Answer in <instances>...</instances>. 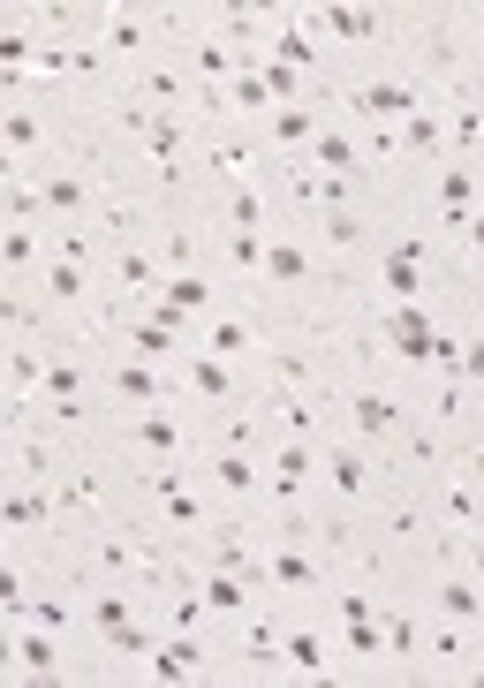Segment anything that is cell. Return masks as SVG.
Instances as JSON below:
<instances>
[{"mask_svg":"<svg viewBox=\"0 0 484 688\" xmlns=\"http://www.w3.org/2000/svg\"><path fill=\"white\" fill-rule=\"evenodd\" d=\"M348 106H356L363 121H409V114H416V106H424V99H416L409 84H363V91H356V99H348Z\"/></svg>","mask_w":484,"mask_h":688,"instance_id":"6da1fadb","label":"cell"},{"mask_svg":"<svg viewBox=\"0 0 484 688\" xmlns=\"http://www.w3.org/2000/svg\"><path fill=\"white\" fill-rule=\"evenodd\" d=\"M432 341H439V326H432L416 303H401V310H394V356H401V363H432Z\"/></svg>","mask_w":484,"mask_h":688,"instance_id":"7a4b0ae2","label":"cell"},{"mask_svg":"<svg viewBox=\"0 0 484 688\" xmlns=\"http://www.w3.org/2000/svg\"><path fill=\"white\" fill-rule=\"evenodd\" d=\"M129 356L137 363H167V356H182V333L159 326V318H144V326H129Z\"/></svg>","mask_w":484,"mask_h":688,"instance_id":"3957f363","label":"cell"},{"mask_svg":"<svg viewBox=\"0 0 484 688\" xmlns=\"http://www.w3.org/2000/svg\"><path fill=\"white\" fill-rule=\"evenodd\" d=\"M348 416H356L363 439H386V431L401 424V401L394 394H356V409H348Z\"/></svg>","mask_w":484,"mask_h":688,"instance_id":"277c9868","label":"cell"},{"mask_svg":"<svg viewBox=\"0 0 484 688\" xmlns=\"http://www.w3.org/2000/svg\"><path fill=\"white\" fill-rule=\"evenodd\" d=\"M16 666L23 673H61V643H53V628H38V620H31V636L16 643Z\"/></svg>","mask_w":484,"mask_h":688,"instance_id":"5b68a950","label":"cell"},{"mask_svg":"<svg viewBox=\"0 0 484 688\" xmlns=\"http://www.w3.org/2000/svg\"><path fill=\"white\" fill-rule=\"evenodd\" d=\"M152 673H159V681H190V673H205V651H197L190 636H174L167 651L152 658Z\"/></svg>","mask_w":484,"mask_h":688,"instance_id":"8992f818","label":"cell"},{"mask_svg":"<svg viewBox=\"0 0 484 688\" xmlns=\"http://www.w3.org/2000/svg\"><path fill=\"white\" fill-rule=\"evenodd\" d=\"M182 379H190L205 401H227V363L220 356H182Z\"/></svg>","mask_w":484,"mask_h":688,"instance_id":"52a82bcc","label":"cell"},{"mask_svg":"<svg viewBox=\"0 0 484 688\" xmlns=\"http://www.w3.org/2000/svg\"><path fill=\"white\" fill-rule=\"evenodd\" d=\"M273 61H280V69H311V61H318L311 31H303V23H280V38H273Z\"/></svg>","mask_w":484,"mask_h":688,"instance_id":"ba28073f","label":"cell"},{"mask_svg":"<svg viewBox=\"0 0 484 688\" xmlns=\"http://www.w3.org/2000/svg\"><path fill=\"white\" fill-rule=\"evenodd\" d=\"M129 431H137L144 454H174V447H182V424H174V416H137Z\"/></svg>","mask_w":484,"mask_h":688,"instance_id":"9c48e42d","label":"cell"},{"mask_svg":"<svg viewBox=\"0 0 484 688\" xmlns=\"http://www.w3.org/2000/svg\"><path fill=\"white\" fill-rule=\"evenodd\" d=\"M273 137L280 144H318V114H311V106H280V114H273Z\"/></svg>","mask_w":484,"mask_h":688,"instance_id":"30bf717a","label":"cell"},{"mask_svg":"<svg viewBox=\"0 0 484 688\" xmlns=\"http://www.w3.org/2000/svg\"><path fill=\"white\" fill-rule=\"evenodd\" d=\"M144 137H152L159 167H174V159H182V144H190V129H182V121H174V114H152V129H144Z\"/></svg>","mask_w":484,"mask_h":688,"instance_id":"8fae6325","label":"cell"},{"mask_svg":"<svg viewBox=\"0 0 484 688\" xmlns=\"http://www.w3.org/2000/svg\"><path fill=\"white\" fill-rule=\"evenodd\" d=\"M242 590H250V575H227V568H212V583H205V605H212V613H242Z\"/></svg>","mask_w":484,"mask_h":688,"instance_id":"7c38bea8","label":"cell"},{"mask_svg":"<svg viewBox=\"0 0 484 688\" xmlns=\"http://www.w3.org/2000/svg\"><path fill=\"white\" fill-rule=\"evenodd\" d=\"M212 568H227V575H250V583H258V560H250V545H242V537H212Z\"/></svg>","mask_w":484,"mask_h":688,"instance_id":"4fadbf2b","label":"cell"},{"mask_svg":"<svg viewBox=\"0 0 484 688\" xmlns=\"http://www.w3.org/2000/svg\"><path fill=\"white\" fill-rule=\"evenodd\" d=\"M333 492H341V499L371 492V462H363V454H333Z\"/></svg>","mask_w":484,"mask_h":688,"instance_id":"5bb4252c","label":"cell"},{"mask_svg":"<svg viewBox=\"0 0 484 688\" xmlns=\"http://www.w3.org/2000/svg\"><path fill=\"white\" fill-rule=\"evenodd\" d=\"M326 31L348 38V46H363V38L379 31V16H363V8H326Z\"/></svg>","mask_w":484,"mask_h":688,"instance_id":"9a60e30c","label":"cell"},{"mask_svg":"<svg viewBox=\"0 0 484 688\" xmlns=\"http://www.w3.org/2000/svg\"><path fill=\"white\" fill-rule=\"evenodd\" d=\"M416 288H424V273H416V258H386V295H394V303H416Z\"/></svg>","mask_w":484,"mask_h":688,"instance_id":"2e32d148","label":"cell"},{"mask_svg":"<svg viewBox=\"0 0 484 688\" xmlns=\"http://www.w3.org/2000/svg\"><path fill=\"white\" fill-rule=\"evenodd\" d=\"M280 651H288V666H295V673H318V666H326V643H318L311 628H295V636L280 643Z\"/></svg>","mask_w":484,"mask_h":688,"instance_id":"e0dca14e","label":"cell"},{"mask_svg":"<svg viewBox=\"0 0 484 688\" xmlns=\"http://www.w3.org/2000/svg\"><path fill=\"white\" fill-rule=\"evenodd\" d=\"M265 575H273L280 590H311V583H318V568H311V560H303V552H280V560H273V568H265Z\"/></svg>","mask_w":484,"mask_h":688,"instance_id":"ac0fdd59","label":"cell"},{"mask_svg":"<svg viewBox=\"0 0 484 688\" xmlns=\"http://www.w3.org/2000/svg\"><path fill=\"white\" fill-rule=\"evenodd\" d=\"M311 152H318V167H333V174H348V182H356V174H363V167H356V144H348V137H318V144H311Z\"/></svg>","mask_w":484,"mask_h":688,"instance_id":"d6986e66","label":"cell"},{"mask_svg":"<svg viewBox=\"0 0 484 688\" xmlns=\"http://www.w3.org/2000/svg\"><path fill=\"white\" fill-rule=\"evenodd\" d=\"M242 348H250V326H235V318H220V326L205 333V356H220V363L242 356Z\"/></svg>","mask_w":484,"mask_h":688,"instance_id":"ffe728a7","label":"cell"},{"mask_svg":"<svg viewBox=\"0 0 484 688\" xmlns=\"http://www.w3.org/2000/svg\"><path fill=\"white\" fill-rule=\"evenodd\" d=\"M439 605H447L454 620H477L484 613V590L477 583H439Z\"/></svg>","mask_w":484,"mask_h":688,"instance_id":"44dd1931","label":"cell"},{"mask_svg":"<svg viewBox=\"0 0 484 688\" xmlns=\"http://www.w3.org/2000/svg\"><path fill=\"white\" fill-rule=\"evenodd\" d=\"M348 651H356V658H379L386 651V628L371 613H356V620H348Z\"/></svg>","mask_w":484,"mask_h":688,"instance_id":"7402d4cb","label":"cell"},{"mask_svg":"<svg viewBox=\"0 0 484 688\" xmlns=\"http://www.w3.org/2000/svg\"><path fill=\"white\" fill-rule=\"evenodd\" d=\"M265 273L273 280H303V250H295V242H265Z\"/></svg>","mask_w":484,"mask_h":688,"instance_id":"603a6c76","label":"cell"},{"mask_svg":"<svg viewBox=\"0 0 484 688\" xmlns=\"http://www.w3.org/2000/svg\"><path fill=\"white\" fill-rule=\"evenodd\" d=\"M114 394H129V401H152V394H159V379L144 371V363H121V371H114Z\"/></svg>","mask_w":484,"mask_h":688,"instance_id":"cb8c5ba5","label":"cell"},{"mask_svg":"<svg viewBox=\"0 0 484 688\" xmlns=\"http://www.w3.org/2000/svg\"><path fill=\"white\" fill-rule=\"evenodd\" d=\"M212 477H220L227 492H250V484H258V469H250V454H220V462H212Z\"/></svg>","mask_w":484,"mask_h":688,"instance_id":"d4e9b609","label":"cell"},{"mask_svg":"<svg viewBox=\"0 0 484 688\" xmlns=\"http://www.w3.org/2000/svg\"><path fill=\"white\" fill-rule=\"evenodd\" d=\"M303 484H311V454H303V447H288V454H280V499H295Z\"/></svg>","mask_w":484,"mask_h":688,"instance_id":"484cf974","label":"cell"},{"mask_svg":"<svg viewBox=\"0 0 484 688\" xmlns=\"http://www.w3.org/2000/svg\"><path fill=\"white\" fill-rule=\"evenodd\" d=\"M409 152H424V159L439 152V121H432V106H416V114H409Z\"/></svg>","mask_w":484,"mask_h":688,"instance_id":"4316f807","label":"cell"},{"mask_svg":"<svg viewBox=\"0 0 484 688\" xmlns=\"http://www.w3.org/2000/svg\"><path fill=\"white\" fill-rule=\"evenodd\" d=\"M23 620H38V628H53V636H69V605H61V598H38V605H23Z\"/></svg>","mask_w":484,"mask_h":688,"instance_id":"83f0119b","label":"cell"},{"mask_svg":"<svg viewBox=\"0 0 484 688\" xmlns=\"http://www.w3.org/2000/svg\"><path fill=\"white\" fill-rule=\"evenodd\" d=\"M46 205L53 212H76V205H84V182H76V174H53V182H46Z\"/></svg>","mask_w":484,"mask_h":688,"instance_id":"f1b7e54d","label":"cell"},{"mask_svg":"<svg viewBox=\"0 0 484 688\" xmlns=\"http://www.w3.org/2000/svg\"><path fill=\"white\" fill-rule=\"evenodd\" d=\"M227 258H235V265H265V242H258V227H235V235H227Z\"/></svg>","mask_w":484,"mask_h":688,"instance_id":"f546056e","label":"cell"},{"mask_svg":"<svg viewBox=\"0 0 484 688\" xmlns=\"http://www.w3.org/2000/svg\"><path fill=\"white\" fill-rule=\"evenodd\" d=\"M76 386H84V371H76V363H53V371H46V394H53V401H76Z\"/></svg>","mask_w":484,"mask_h":688,"instance_id":"4dcf8cb0","label":"cell"},{"mask_svg":"<svg viewBox=\"0 0 484 688\" xmlns=\"http://www.w3.org/2000/svg\"><path fill=\"white\" fill-rule=\"evenodd\" d=\"M91 620H99L106 636H114V628H129V598H114V590H106V598L91 605Z\"/></svg>","mask_w":484,"mask_h":688,"instance_id":"1f68e13d","label":"cell"},{"mask_svg":"<svg viewBox=\"0 0 484 688\" xmlns=\"http://www.w3.org/2000/svg\"><path fill=\"white\" fill-rule=\"evenodd\" d=\"M197 69H205V76H227V69H242V53H235V46H197Z\"/></svg>","mask_w":484,"mask_h":688,"instance_id":"d6a6232c","label":"cell"},{"mask_svg":"<svg viewBox=\"0 0 484 688\" xmlns=\"http://www.w3.org/2000/svg\"><path fill=\"white\" fill-rule=\"evenodd\" d=\"M106 651H121V658H137V651H152V636H144L137 620H129V628H114V636H106Z\"/></svg>","mask_w":484,"mask_h":688,"instance_id":"836d02e7","label":"cell"},{"mask_svg":"<svg viewBox=\"0 0 484 688\" xmlns=\"http://www.w3.org/2000/svg\"><path fill=\"white\" fill-rule=\"evenodd\" d=\"M114 273H121V280H129V288H144V280H152V265H144V258H137V250H114Z\"/></svg>","mask_w":484,"mask_h":688,"instance_id":"e575fe53","label":"cell"},{"mask_svg":"<svg viewBox=\"0 0 484 688\" xmlns=\"http://www.w3.org/2000/svg\"><path fill=\"white\" fill-rule=\"evenodd\" d=\"M484 137V106H462V114H454V144H477Z\"/></svg>","mask_w":484,"mask_h":688,"instance_id":"d590c367","label":"cell"},{"mask_svg":"<svg viewBox=\"0 0 484 688\" xmlns=\"http://www.w3.org/2000/svg\"><path fill=\"white\" fill-rule=\"evenodd\" d=\"M326 235L348 250V242H363V220H356V212H333V220H326Z\"/></svg>","mask_w":484,"mask_h":688,"instance_id":"8d00e7d4","label":"cell"},{"mask_svg":"<svg viewBox=\"0 0 484 688\" xmlns=\"http://www.w3.org/2000/svg\"><path fill=\"white\" fill-rule=\"evenodd\" d=\"M212 167H220V174H235V182H242V174H250V152H235V144H220V152H212Z\"/></svg>","mask_w":484,"mask_h":688,"instance_id":"74e56055","label":"cell"},{"mask_svg":"<svg viewBox=\"0 0 484 688\" xmlns=\"http://www.w3.org/2000/svg\"><path fill=\"white\" fill-rule=\"evenodd\" d=\"M197 613H205V598H190V590H174V628H197Z\"/></svg>","mask_w":484,"mask_h":688,"instance_id":"f35d334b","label":"cell"},{"mask_svg":"<svg viewBox=\"0 0 484 688\" xmlns=\"http://www.w3.org/2000/svg\"><path fill=\"white\" fill-rule=\"evenodd\" d=\"M53 295H61V303H69V295H84V280H76V265H61V258H53Z\"/></svg>","mask_w":484,"mask_h":688,"instance_id":"ab89813d","label":"cell"},{"mask_svg":"<svg viewBox=\"0 0 484 688\" xmlns=\"http://www.w3.org/2000/svg\"><path fill=\"white\" fill-rule=\"evenodd\" d=\"M386 651H394V658L416 651V628H409V620H394V628H386Z\"/></svg>","mask_w":484,"mask_h":688,"instance_id":"60d3db41","label":"cell"},{"mask_svg":"<svg viewBox=\"0 0 484 688\" xmlns=\"http://www.w3.org/2000/svg\"><path fill=\"white\" fill-rule=\"evenodd\" d=\"M106 46H121V53H137V46H144V23H114V38H106Z\"/></svg>","mask_w":484,"mask_h":688,"instance_id":"b9f144b4","label":"cell"},{"mask_svg":"<svg viewBox=\"0 0 484 688\" xmlns=\"http://www.w3.org/2000/svg\"><path fill=\"white\" fill-rule=\"evenodd\" d=\"M227 220H235V227H258V197L235 190V212H227Z\"/></svg>","mask_w":484,"mask_h":688,"instance_id":"7bdbcfd3","label":"cell"},{"mask_svg":"<svg viewBox=\"0 0 484 688\" xmlns=\"http://www.w3.org/2000/svg\"><path fill=\"white\" fill-rule=\"evenodd\" d=\"M462 379H484V341H469V348H462Z\"/></svg>","mask_w":484,"mask_h":688,"instance_id":"ee69618b","label":"cell"},{"mask_svg":"<svg viewBox=\"0 0 484 688\" xmlns=\"http://www.w3.org/2000/svg\"><path fill=\"white\" fill-rule=\"evenodd\" d=\"M469 477H477V484H484V447H477V454H469Z\"/></svg>","mask_w":484,"mask_h":688,"instance_id":"f6af8a7d","label":"cell"},{"mask_svg":"<svg viewBox=\"0 0 484 688\" xmlns=\"http://www.w3.org/2000/svg\"><path fill=\"white\" fill-rule=\"evenodd\" d=\"M477 568H484V552H477Z\"/></svg>","mask_w":484,"mask_h":688,"instance_id":"bcb514c9","label":"cell"}]
</instances>
